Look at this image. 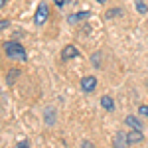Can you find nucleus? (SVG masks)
Here are the masks:
<instances>
[{
	"mask_svg": "<svg viewBox=\"0 0 148 148\" xmlns=\"http://www.w3.org/2000/svg\"><path fill=\"white\" fill-rule=\"evenodd\" d=\"M138 113L148 119V105H140V107H138Z\"/></svg>",
	"mask_w": 148,
	"mask_h": 148,
	"instance_id": "13",
	"label": "nucleus"
},
{
	"mask_svg": "<svg viewBox=\"0 0 148 148\" xmlns=\"http://www.w3.org/2000/svg\"><path fill=\"white\" fill-rule=\"evenodd\" d=\"M91 16V12L89 10H83V12H77V14H71L67 18V22L69 24H79V22H83V20H87Z\"/></svg>",
	"mask_w": 148,
	"mask_h": 148,
	"instance_id": "5",
	"label": "nucleus"
},
{
	"mask_svg": "<svg viewBox=\"0 0 148 148\" xmlns=\"http://www.w3.org/2000/svg\"><path fill=\"white\" fill-rule=\"evenodd\" d=\"M99 57H101V53H95V56H93V65H95V67H101V63H99Z\"/></svg>",
	"mask_w": 148,
	"mask_h": 148,
	"instance_id": "14",
	"label": "nucleus"
},
{
	"mask_svg": "<svg viewBox=\"0 0 148 148\" xmlns=\"http://www.w3.org/2000/svg\"><path fill=\"white\" fill-rule=\"evenodd\" d=\"M0 6L4 8V6H6V0H0Z\"/></svg>",
	"mask_w": 148,
	"mask_h": 148,
	"instance_id": "19",
	"label": "nucleus"
},
{
	"mask_svg": "<svg viewBox=\"0 0 148 148\" xmlns=\"http://www.w3.org/2000/svg\"><path fill=\"white\" fill-rule=\"evenodd\" d=\"M77 56H79V51H77L75 46H65L61 49V57L63 59H73V57H77Z\"/></svg>",
	"mask_w": 148,
	"mask_h": 148,
	"instance_id": "6",
	"label": "nucleus"
},
{
	"mask_svg": "<svg viewBox=\"0 0 148 148\" xmlns=\"http://www.w3.org/2000/svg\"><path fill=\"white\" fill-rule=\"evenodd\" d=\"M49 16V10H47V4L46 2H40V6L36 8V14H34V24L36 26H44Z\"/></svg>",
	"mask_w": 148,
	"mask_h": 148,
	"instance_id": "2",
	"label": "nucleus"
},
{
	"mask_svg": "<svg viewBox=\"0 0 148 148\" xmlns=\"http://www.w3.org/2000/svg\"><path fill=\"white\" fill-rule=\"evenodd\" d=\"M4 53L10 59H16V61H26L28 59V53H26L24 46L18 44V42H6L4 44Z\"/></svg>",
	"mask_w": 148,
	"mask_h": 148,
	"instance_id": "1",
	"label": "nucleus"
},
{
	"mask_svg": "<svg viewBox=\"0 0 148 148\" xmlns=\"http://www.w3.org/2000/svg\"><path fill=\"white\" fill-rule=\"evenodd\" d=\"M53 2H56L57 6H63V4H65V0H53Z\"/></svg>",
	"mask_w": 148,
	"mask_h": 148,
	"instance_id": "18",
	"label": "nucleus"
},
{
	"mask_svg": "<svg viewBox=\"0 0 148 148\" xmlns=\"http://www.w3.org/2000/svg\"><path fill=\"white\" fill-rule=\"evenodd\" d=\"M81 89L85 93H93L97 89V77H93V75H87V77H83L81 79Z\"/></svg>",
	"mask_w": 148,
	"mask_h": 148,
	"instance_id": "3",
	"label": "nucleus"
},
{
	"mask_svg": "<svg viewBox=\"0 0 148 148\" xmlns=\"http://www.w3.org/2000/svg\"><path fill=\"white\" fill-rule=\"evenodd\" d=\"M101 105H103L105 111H113V109H114V101L109 97V95H103V97H101Z\"/></svg>",
	"mask_w": 148,
	"mask_h": 148,
	"instance_id": "9",
	"label": "nucleus"
},
{
	"mask_svg": "<svg viewBox=\"0 0 148 148\" xmlns=\"http://www.w3.org/2000/svg\"><path fill=\"white\" fill-rule=\"evenodd\" d=\"M113 146L114 148H128V134H125V132H116L113 136Z\"/></svg>",
	"mask_w": 148,
	"mask_h": 148,
	"instance_id": "4",
	"label": "nucleus"
},
{
	"mask_svg": "<svg viewBox=\"0 0 148 148\" xmlns=\"http://www.w3.org/2000/svg\"><path fill=\"white\" fill-rule=\"evenodd\" d=\"M144 136H142V130H130L128 132V144H138V142H142Z\"/></svg>",
	"mask_w": 148,
	"mask_h": 148,
	"instance_id": "7",
	"label": "nucleus"
},
{
	"mask_svg": "<svg viewBox=\"0 0 148 148\" xmlns=\"http://www.w3.org/2000/svg\"><path fill=\"white\" fill-rule=\"evenodd\" d=\"M18 75H20V71H18V69H10V71H8V75H6V83H8V85H12V83H14V79H16Z\"/></svg>",
	"mask_w": 148,
	"mask_h": 148,
	"instance_id": "10",
	"label": "nucleus"
},
{
	"mask_svg": "<svg viewBox=\"0 0 148 148\" xmlns=\"http://www.w3.org/2000/svg\"><path fill=\"white\" fill-rule=\"evenodd\" d=\"M116 14L121 16L123 10H121V8H111V12H107V18H113V16H116Z\"/></svg>",
	"mask_w": 148,
	"mask_h": 148,
	"instance_id": "12",
	"label": "nucleus"
},
{
	"mask_svg": "<svg viewBox=\"0 0 148 148\" xmlns=\"http://www.w3.org/2000/svg\"><path fill=\"white\" fill-rule=\"evenodd\" d=\"M125 123H126L128 126H130V128H134V130H142V123L138 121L134 114H128V116L125 119Z\"/></svg>",
	"mask_w": 148,
	"mask_h": 148,
	"instance_id": "8",
	"label": "nucleus"
},
{
	"mask_svg": "<svg viewBox=\"0 0 148 148\" xmlns=\"http://www.w3.org/2000/svg\"><path fill=\"white\" fill-rule=\"evenodd\" d=\"M16 148H30V144H28V142H18Z\"/></svg>",
	"mask_w": 148,
	"mask_h": 148,
	"instance_id": "16",
	"label": "nucleus"
},
{
	"mask_svg": "<svg viewBox=\"0 0 148 148\" xmlns=\"http://www.w3.org/2000/svg\"><path fill=\"white\" fill-rule=\"evenodd\" d=\"M0 28H2V30H6V28H8V20H2V26H0Z\"/></svg>",
	"mask_w": 148,
	"mask_h": 148,
	"instance_id": "17",
	"label": "nucleus"
},
{
	"mask_svg": "<svg viewBox=\"0 0 148 148\" xmlns=\"http://www.w3.org/2000/svg\"><path fill=\"white\" fill-rule=\"evenodd\" d=\"M97 2H99V4H105V2H107V0H97Z\"/></svg>",
	"mask_w": 148,
	"mask_h": 148,
	"instance_id": "20",
	"label": "nucleus"
},
{
	"mask_svg": "<svg viewBox=\"0 0 148 148\" xmlns=\"http://www.w3.org/2000/svg\"><path fill=\"white\" fill-rule=\"evenodd\" d=\"M81 148H95V146H93V142H91V140H85V142L81 144Z\"/></svg>",
	"mask_w": 148,
	"mask_h": 148,
	"instance_id": "15",
	"label": "nucleus"
},
{
	"mask_svg": "<svg viewBox=\"0 0 148 148\" xmlns=\"http://www.w3.org/2000/svg\"><path fill=\"white\" fill-rule=\"evenodd\" d=\"M136 10L140 12V14H146V12H148V6L142 2V0H136Z\"/></svg>",
	"mask_w": 148,
	"mask_h": 148,
	"instance_id": "11",
	"label": "nucleus"
}]
</instances>
